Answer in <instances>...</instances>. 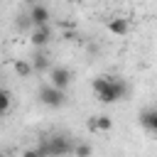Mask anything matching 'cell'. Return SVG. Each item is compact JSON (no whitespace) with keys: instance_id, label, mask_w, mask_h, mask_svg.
Segmentation results:
<instances>
[{"instance_id":"8","label":"cell","mask_w":157,"mask_h":157,"mask_svg":"<svg viewBox=\"0 0 157 157\" xmlns=\"http://www.w3.org/2000/svg\"><path fill=\"white\" fill-rule=\"evenodd\" d=\"M113 128V120H110V115H93L91 120H88V130H93V132H105V130H110Z\"/></svg>"},{"instance_id":"9","label":"cell","mask_w":157,"mask_h":157,"mask_svg":"<svg viewBox=\"0 0 157 157\" xmlns=\"http://www.w3.org/2000/svg\"><path fill=\"white\" fill-rule=\"evenodd\" d=\"M108 29H110L113 34L123 37V34L128 32V20H123V17H113V20L108 22Z\"/></svg>"},{"instance_id":"4","label":"cell","mask_w":157,"mask_h":157,"mask_svg":"<svg viewBox=\"0 0 157 157\" xmlns=\"http://www.w3.org/2000/svg\"><path fill=\"white\" fill-rule=\"evenodd\" d=\"M137 120H140V125H142V130H145V132H150V135H155V132H157V108H155V105L142 108V110H140V115H137Z\"/></svg>"},{"instance_id":"10","label":"cell","mask_w":157,"mask_h":157,"mask_svg":"<svg viewBox=\"0 0 157 157\" xmlns=\"http://www.w3.org/2000/svg\"><path fill=\"white\" fill-rule=\"evenodd\" d=\"M29 64H32V71H44V69L49 66V59H47V54H39V52H37Z\"/></svg>"},{"instance_id":"5","label":"cell","mask_w":157,"mask_h":157,"mask_svg":"<svg viewBox=\"0 0 157 157\" xmlns=\"http://www.w3.org/2000/svg\"><path fill=\"white\" fill-rule=\"evenodd\" d=\"M49 83L56 86V88H61V91H66V86L71 83V71L66 66H54L49 71Z\"/></svg>"},{"instance_id":"3","label":"cell","mask_w":157,"mask_h":157,"mask_svg":"<svg viewBox=\"0 0 157 157\" xmlns=\"http://www.w3.org/2000/svg\"><path fill=\"white\" fill-rule=\"evenodd\" d=\"M39 101L47 105V108H61L64 103H66V93L61 91V88H56V86H52V83H47V86H42L39 88Z\"/></svg>"},{"instance_id":"15","label":"cell","mask_w":157,"mask_h":157,"mask_svg":"<svg viewBox=\"0 0 157 157\" xmlns=\"http://www.w3.org/2000/svg\"><path fill=\"white\" fill-rule=\"evenodd\" d=\"M0 157H5V155H0Z\"/></svg>"},{"instance_id":"7","label":"cell","mask_w":157,"mask_h":157,"mask_svg":"<svg viewBox=\"0 0 157 157\" xmlns=\"http://www.w3.org/2000/svg\"><path fill=\"white\" fill-rule=\"evenodd\" d=\"M29 39H32V44H34V47H44V44H49V39H52V29H49V25L34 27Z\"/></svg>"},{"instance_id":"2","label":"cell","mask_w":157,"mask_h":157,"mask_svg":"<svg viewBox=\"0 0 157 157\" xmlns=\"http://www.w3.org/2000/svg\"><path fill=\"white\" fill-rule=\"evenodd\" d=\"M37 150L42 157H64V155H71L74 142L66 135H49L37 145Z\"/></svg>"},{"instance_id":"13","label":"cell","mask_w":157,"mask_h":157,"mask_svg":"<svg viewBox=\"0 0 157 157\" xmlns=\"http://www.w3.org/2000/svg\"><path fill=\"white\" fill-rule=\"evenodd\" d=\"M76 157H91V145H86V142H78V145H74V150H71Z\"/></svg>"},{"instance_id":"1","label":"cell","mask_w":157,"mask_h":157,"mask_svg":"<svg viewBox=\"0 0 157 157\" xmlns=\"http://www.w3.org/2000/svg\"><path fill=\"white\" fill-rule=\"evenodd\" d=\"M93 91L101 103H115V101L128 98V83L125 78H118V76H96Z\"/></svg>"},{"instance_id":"11","label":"cell","mask_w":157,"mask_h":157,"mask_svg":"<svg viewBox=\"0 0 157 157\" xmlns=\"http://www.w3.org/2000/svg\"><path fill=\"white\" fill-rule=\"evenodd\" d=\"M15 71L20 74V78H27L32 74V64L27 59H20V61H15Z\"/></svg>"},{"instance_id":"6","label":"cell","mask_w":157,"mask_h":157,"mask_svg":"<svg viewBox=\"0 0 157 157\" xmlns=\"http://www.w3.org/2000/svg\"><path fill=\"white\" fill-rule=\"evenodd\" d=\"M27 20H29V25H32V27L49 25V10H47L44 5H32V10H29Z\"/></svg>"},{"instance_id":"14","label":"cell","mask_w":157,"mask_h":157,"mask_svg":"<svg viewBox=\"0 0 157 157\" xmlns=\"http://www.w3.org/2000/svg\"><path fill=\"white\" fill-rule=\"evenodd\" d=\"M22 157H42V155H39V150L34 147V150H27V152H25Z\"/></svg>"},{"instance_id":"12","label":"cell","mask_w":157,"mask_h":157,"mask_svg":"<svg viewBox=\"0 0 157 157\" xmlns=\"http://www.w3.org/2000/svg\"><path fill=\"white\" fill-rule=\"evenodd\" d=\"M10 103H12V96H10V91H5V88H0V118L10 110Z\"/></svg>"}]
</instances>
